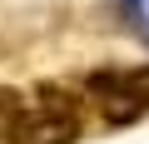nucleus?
I'll return each instance as SVG.
<instances>
[{"mask_svg":"<svg viewBox=\"0 0 149 144\" xmlns=\"http://www.w3.org/2000/svg\"><path fill=\"white\" fill-rule=\"evenodd\" d=\"M85 99H90L109 124L144 119V114H149V65L95 70V75H85Z\"/></svg>","mask_w":149,"mask_h":144,"instance_id":"obj_1","label":"nucleus"},{"mask_svg":"<svg viewBox=\"0 0 149 144\" xmlns=\"http://www.w3.org/2000/svg\"><path fill=\"white\" fill-rule=\"evenodd\" d=\"M85 134L80 109H60V104H25V114L15 119V129L5 134V144H74Z\"/></svg>","mask_w":149,"mask_h":144,"instance_id":"obj_2","label":"nucleus"},{"mask_svg":"<svg viewBox=\"0 0 149 144\" xmlns=\"http://www.w3.org/2000/svg\"><path fill=\"white\" fill-rule=\"evenodd\" d=\"M20 114H25V95H20V90H10V85H0V139L15 129V119H20Z\"/></svg>","mask_w":149,"mask_h":144,"instance_id":"obj_3","label":"nucleus"}]
</instances>
